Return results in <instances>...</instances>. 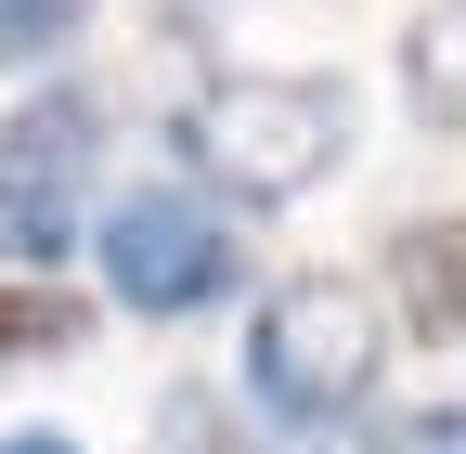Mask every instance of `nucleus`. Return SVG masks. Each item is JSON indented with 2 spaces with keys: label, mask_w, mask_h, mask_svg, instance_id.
<instances>
[{
  "label": "nucleus",
  "mask_w": 466,
  "mask_h": 454,
  "mask_svg": "<svg viewBox=\"0 0 466 454\" xmlns=\"http://www.w3.org/2000/svg\"><path fill=\"white\" fill-rule=\"evenodd\" d=\"M401 104L428 130H466V0H428L401 26Z\"/></svg>",
  "instance_id": "nucleus-5"
},
{
  "label": "nucleus",
  "mask_w": 466,
  "mask_h": 454,
  "mask_svg": "<svg viewBox=\"0 0 466 454\" xmlns=\"http://www.w3.org/2000/svg\"><path fill=\"white\" fill-rule=\"evenodd\" d=\"M389 286L428 337H466V221H415V234L389 247Z\"/></svg>",
  "instance_id": "nucleus-6"
},
{
  "label": "nucleus",
  "mask_w": 466,
  "mask_h": 454,
  "mask_svg": "<svg viewBox=\"0 0 466 454\" xmlns=\"http://www.w3.org/2000/svg\"><path fill=\"white\" fill-rule=\"evenodd\" d=\"M233 273H247V234H233L220 195H195V182H130V195L104 208V286H116V312L182 325V312L233 299Z\"/></svg>",
  "instance_id": "nucleus-3"
},
{
  "label": "nucleus",
  "mask_w": 466,
  "mask_h": 454,
  "mask_svg": "<svg viewBox=\"0 0 466 454\" xmlns=\"http://www.w3.org/2000/svg\"><path fill=\"white\" fill-rule=\"evenodd\" d=\"M91 26V0H0V66H52Z\"/></svg>",
  "instance_id": "nucleus-10"
},
{
  "label": "nucleus",
  "mask_w": 466,
  "mask_h": 454,
  "mask_svg": "<svg viewBox=\"0 0 466 454\" xmlns=\"http://www.w3.org/2000/svg\"><path fill=\"white\" fill-rule=\"evenodd\" d=\"M182 156L233 208H299L311 182H337L350 156V78H311V66H233L182 104Z\"/></svg>",
  "instance_id": "nucleus-2"
},
{
  "label": "nucleus",
  "mask_w": 466,
  "mask_h": 454,
  "mask_svg": "<svg viewBox=\"0 0 466 454\" xmlns=\"http://www.w3.org/2000/svg\"><path fill=\"white\" fill-rule=\"evenodd\" d=\"M156 454H272V428H259V416H233V389L182 377V389L156 403Z\"/></svg>",
  "instance_id": "nucleus-7"
},
{
  "label": "nucleus",
  "mask_w": 466,
  "mask_h": 454,
  "mask_svg": "<svg viewBox=\"0 0 466 454\" xmlns=\"http://www.w3.org/2000/svg\"><path fill=\"white\" fill-rule=\"evenodd\" d=\"M0 454H78L66 428H14V441H0Z\"/></svg>",
  "instance_id": "nucleus-11"
},
{
  "label": "nucleus",
  "mask_w": 466,
  "mask_h": 454,
  "mask_svg": "<svg viewBox=\"0 0 466 454\" xmlns=\"http://www.w3.org/2000/svg\"><path fill=\"white\" fill-rule=\"evenodd\" d=\"M337 454H466V403H376L363 428H337Z\"/></svg>",
  "instance_id": "nucleus-8"
},
{
  "label": "nucleus",
  "mask_w": 466,
  "mask_h": 454,
  "mask_svg": "<svg viewBox=\"0 0 466 454\" xmlns=\"http://www.w3.org/2000/svg\"><path fill=\"white\" fill-rule=\"evenodd\" d=\"M91 143H104V104L91 91H39L0 118V260L39 273L78 247V182H91Z\"/></svg>",
  "instance_id": "nucleus-4"
},
{
  "label": "nucleus",
  "mask_w": 466,
  "mask_h": 454,
  "mask_svg": "<svg viewBox=\"0 0 466 454\" xmlns=\"http://www.w3.org/2000/svg\"><path fill=\"white\" fill-rule=\"evenodd\" d=\"M389 377V299L363 273H285L247 312V403L272 428H363Z\"/></svg>",
  "instance_id": "nucleus-1"
},
{
  "label": "nucleus",
  "mask_w": 466,
  "mask_h": 454,
  "mask_svg": "<svg viewBox=\"0 0 466 454\" xmlns=\"http://www.w3.org/2000/svg\"><path fill=\"white\" fill-rule=\"evenodd\" d=\"M52 351H78V299H52V273L0 286V364H52Z\"/></svg>",
  "instance_id": "nucleus-9"
}]
</instances>
